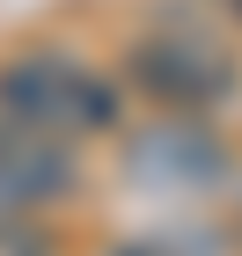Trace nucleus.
I'll return each mask as SVG.
<instances>
[{"mask_svg": "<svg viewBox=\"0 0 242 256\" xmlns=\"http://www.w3.org/2000/svg\"><path fill=\"white\" fill-rule=\"evenodd\" d=\"M0 110L22 132L44 139H88L118 124V88L74 59V52H22L0 66Z\"/></svg>", "mask_w": 242, "mask_h": 256, "instance_id": "nucleus-1", "label": "nucleus"}, {"mask_svg": "<svg viewBox=\"0 0 242 256\" xmlns=\"http://www.w3.org/2000/svg\"><path fill=\"white\" fill-rule=\"evenodd\" d=\"M125 80L154 96L161 110H220L227 96H242V66L227 44H213L191 22H169V30H147L132 52H125Z\"/></svg>", "mask_w": 242, "mask_h": 256, "instance_id": "nucleus-2", "label": "nucleus"}, {"mask_svg": "<svg viewBox=\"0 0 242 256\" xmlns=\"http://www.w3.org/2000/svg\"><path fill=\"white\" fill-rule=\"evenodd\" d=\"M81 183V154L74 139H44L22 124H0V220H30L44 205L74 198Z\"/></svg>", "mask_w": 242, "mask_h": 256, "instance_id": "nucleus-3", "label": "nucleus"}, {"mask_svg": "<svg viewBox=\"0 0 242 256\" xmlns=\"http://www.w3.org/2000/svg\"><path fill=\"white\" fill-rule=\"evenodd\" d=\"M132 168L140 176H169V183H205V176H220L227 161L205 132H154V139L132 146Z\"/></svg>", "mask_w": 242, "mask_h": 256, "instance_id": "nucleus-4", "label": "nucleus"}]
</instances>
